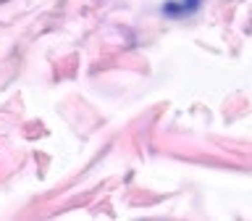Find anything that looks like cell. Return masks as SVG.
Returning a JSON list of instances; mask_svg holds the SVG:
<instances>
[{
  "instance_id": "1",
  "label": "cell",
  "mask_w": 252,
  "mask_h": 221,
  "mask_svg": "<svg viewBox=\"0 0 252 221\" xmlns=\"http://www.w3.org/2000/svg\"><path fill=\"white\" fill-rule=\"evenodd\" d=\"M192 8H197V0H187L184 5L165 3V5H163V13H187V11H192Z\"/></svg>"
}]
</instances>
